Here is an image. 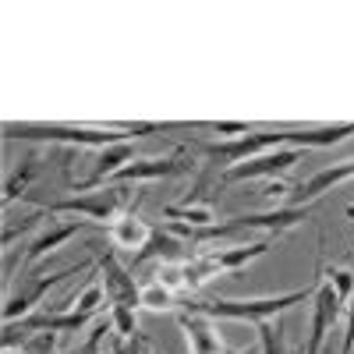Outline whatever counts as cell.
I'll return each instance as SVG.
<instances>
[{
	"mask_svg": "<svg viewBox=\"0 0 354 354\" xmlns=\"http://www.w3.org/2000/svg\"><path fill=\"white\" fill-rule=\"evenodd\" d=\"M21 347H25V354H53V347H57V333H36L32 340H25Z\"/></svg>",
	"mask_w": 354,
	"mask_h": 354,
	"instance_id": "cell-24",
	"label": "cell"
},
{
	"mask_svg": "<svg viewBox=\"0 0 354 354\" xmlns=\"http://www.w3.org/2000/svg\"><path fill=\"white\" fill-rule=\"evenodd\" d=\"M174 305H177V294L174 290H167L156 280L142 283V308H149V312H170Z\"/></svg>",
	"mask_w": 354,
	"mask_h": 354,
	"instance_id": "cell-21",
	"label": "cell"
},
{
	"mask_svg": "<svg viewBox=\"0 0 354 354\" xmlns=\"http://www.w3.org/2000/svg\"><path fill=\"white\" fill-rule=\"evenodd\" d=\"M354 135V121L340 124H319V128H290V149H333V145L347 142Z\"/></svg>",
	"mask_w": 354,
	"mask_h": 354,
	"instance_id": "cell-15",
	"label": "cell"
},
{
	"mask_svg": "<svg viewBox=\"0 0 354 354\" xmlns=\"http://www.w3.org/2000/svg\"><path fill=\"white\" fill-rule=\"evenodd\" d=\"M259 351L262 354H290L287 351V330H283V322L280 319H266V322H259Z\"/></svg>",
	"mask_w": 354,
	"mask_h": 354,
	"instance_id": "cell-19",
	"label": "cell"
},
{
	"mask_svg": "<svg viewBox=\"0 0 354 354\" xmlns=\"http://www.w3.org/2000/svg\"><path fill=\"white\" fill-rule=\"evenodd\" d=\"M142 198H145V195H142ZM142 198H138V202H142ZM138 202H135V205H138ZM135 205H131V209H128L121 220L106 223V238H110V245H113L117 252H131V255L142 252L145 245H149V238H153V227L138 216Z\"/></svg>",
	"mask_w": 354,
	"mask_h": 354,
	"instance_id": "cell-13",
	"label": "cell"
},
{
	"mask_svg": "<svg viewBox=\"0 0 354 354\" xmlns=\"http://www.w3.org/2000/svg\"><path fill=\"white\" fill-rule=\"evenodd\" d=\"M177 131L174 121H128V124H61V121H4V138L15 142H50L78 145V149H106L117 142H131L138 135Z\"/></svg>",
	"mask_w": 354,
	"mask_h": 354,
	"instance_id": "cell-1",
	"label": "cell"
},
{
	"mask_svg": "<svg viewBox=\"0 0 354 354\" xmlns=\"http://www.w3.org/2000/svg\"><path fill=\"white\" fill-rule=\"evenodd\" d=\"M315 287H301V290H287V294H270V298H209V301H188V312H202L209 319H230V322H266V319H280L287 308L312 301Z\"/></svg>",
	"mask_w": 354,
	"mask_h": 354,
	"instance_id": "cell-2",
	"label": "cell"
},
{
	"mask_svg": "<svg viewBox=\"0 0 354 354\" xmlns=\"http://www.w3.org/2000/svg\"><path fill=\"white\" fill-rule=\"evenodd\" d=\"M4 354H25V347H4Z\"/></svg>",
	"mask_w": 354,
	"mask_h": 354,
	"instance_id": "cell-28",
	"label": "cell"
},
{
	"mask_svg": "<svg viewBox=\"0 0 354 354\" xmlns=\"http://www.w3.org/2000/svg\"><path fill=\"white\" fill-rule=\"evenodd\" d=\"M298 160H301V149H273V153H262V156L245 160V163H238V167H227V170L220 174V185L230 188V185L259 181V177H270V181H277V177L287 174Z\"/></svg>",
	"mask_w": 354,
	"mask_h": 354,
	"instance_id": "cell-7",
	"label": "cell"
},
{
	"mask_svg": "<svg viewBox=\"0 0 354 354\" xmlns=\"http://www.w3.org/2000/svg\"><path fill=\"white\" fill-rule=\"evenodd\" d=\"M131 160H135V145H131V142L106 145V149H100V153H96L88 177H85V181H78L75 188H78V192H96V188H103V185H110L113 177L121 174Z\"/></svg>",
	"mask_w": 354,
	"mask_h": 354,
	"instance_id": "cell-12",
	"label": "cell"
},
{
	"mask_svg": "<svg viewBox=\"0 0 354 354\" xmlns=\"http://www.w3.org/2000/svg\"><path fill=\"white\" fill-rule=\"evenodd\" d=\"M322 354H333V347H330V344H326V351H322Z\"/></svg>",
	"mask_w": 354,
	"mask_h": 354,
	"instance_id": "cell-30",
	"label": "cell"
},
{
	"mask_svg": "<svg viewBox=\"0 0 354 354\" xmlns=\"http://www.w3.org/2000/svg\"><path fill=\"white\" fill-rule=\"evenodd\" d=\"M290 128H259L248 131L241 138H216V142H195V153H202L205 160L227 167H238L245 160H255L262 153H273V149H290Z\"/></svg>",
	"mask_w": 354,
	"mask_h": 354,
	"instance_id": "cell-4",
	"label": "cell"
},
{
	"mask_svg": "<svg viewBox=\"0 0 354 354\" xmlns=\"http://www.w3.org/2000/svg\"><path fill=\"white\" fill-rule=\"evenodd\" d=\"M337 354H354V305L347 308V322H344V340Z\"/></svg>",
	"mask_w": 354,
	"mask_h": 354,
	"instance_id": "cell-25",
	"label": "cell"
},
{
	"mask_svg": "<svg viewBox=\"0 0 354 354\" xmlns=\"http://www.w3.org/2000/svg\"><path fill=\"white\" fill-rule=\"evenodd\" d=\"M322 280H326V283L333 287V294L340 298V305H344V308H351V298H354V273L347 270V266H330Z\"/></svg>",
	"mask_w": 354,
	"mask_h": 354,
	"instance_id": "cell-22",
	"label": "cell"
},
{
	"mask_svg": "<svg viewBox=\"0 0 354 354\" xmlns=\"http://www.w3.org/2000/svg\"><path fill=\"white\" fill-rule=\"evenodd\" d=\"M128 198H131L128 185H103L96 192H78L68 198H50V202H36V205L46 216H78V220H93V223L106 227V220L113 223L128 213Z\"/></svg>",
	"mask_w": 354,
	"mask_h": 354,
	"instance_id": "cell-3",
	"label": "cell"
},
{
	"mask_svg": "<svg viewBox=\"0 0 354 354\" xmlns=\"http://www.w3.org/2000/svg\"><path fill=\"white\" fill-rule=\"evenodd\" d=\"M192 163L174 153V156H142V160H131L121 174L113 177L110 185H131V181H163V177H177V174H188Z\"/></svg>",
	"mask_w": 354,
	"mask_h": 354,
	"instance_id": "cell-11",
	"label": "cell"
},
{
	"mask_svg": "<svg viewBox=\"0 0 354 354\" xmlns=\"http://www.w3.org/2000/svg\"><path fill=\"white\" fill-rule=\"evenodd\" d=\"M213 277H220V273L213 270V262H209V255H205V252L185 259V283H188V294H198Z\"/></svg>",
	"mask_w": 354,
	"mask_h": 354,
	"instance_id": "cell-18",
	"label": "cell"
},
{
	"mask_svg": "<svg viewBox=\"0 0 354 354\" xmlns=\"http://www.w3.org/2000/svg\"><path fill=\"white\" fill-rule=\"evenodd\" d=\"M39 170H43V156L39 153H28L21 160V167H15L11 177H8V185H4V205H11L18 195H28V185H32V177Z\"/></svg>",
	"mask_w": 354,
	"mask_h": 354,
	"instance_id": "cell-17",
	"label": "cell"
},
{
	"mask_svg": "<svg viewBox=\"0 0 354 354\" xmlns=\"http://www.w3.org/2000/svg\"><path fill=\"white\" fill-rule=\"evenodd\" d=\"M298 354H305V347H301V351H298Z\"/></svg>",
	"mask_w": 354,
	"mask_h": 354,
	"instance_id": "cell-31",
	"label": "cell"
},
{
	"mask_svg": "<svg viewBox=\"0 0 354 354\" xmlns=\"http://www.w3.org/2000/svg\"><path fill=\"white\" fill-rule=\"evenodd\" d=\"M354 181V156L351 160H337L330 167L315 170L312 177H305V181L298 188H290L287 202L283 205H294V209H305V205H315V198H322L326 192H337L340 185Z\"/></svg>",
	"mask_w": 354,
	"mask_h": 354,
	"instance_id": "cell-8",
	"label": "cell"
},
{
	"mask_svg": "<svg viewBox=\"0 0 354 354\" xmlns=\"http://www.w3.org/2000/svg\"><path fill=\"white\" fill-rule=\"evenodd\" d=\"M138 337L135 340H124V337H113L110 333V354H138Z\"/></svg>",
	"mask_w": 354,
	"mask_h": 354,
	"instance_id": "cell-26",
	"label": "cell"
},
{
	"mask_svg": "<svg viewBox=\"0 0 354 354\" xmlns=\"http://www.w3.org/2000/svg\"><path fill=\"white\" fill-rule=\"evenodd\" d=\"M113 333V326H110V315H103V319H96V326H93V333L85 337V344L75 351V354H103V340Z\"/></svg>",
	"mask_w": 354,
	"mask_h": 354,
	"instance_id": "cell-23",
	"label": "cell"
},
{
	"mask_svg": "<svg viewBox=\"0 0 354 354\" xmlns=\"http://www.w3.org/2000/svg\"><path fill=\"white\" fill-rule=\"evenodd\" d=\"M181 252H185V238H181V234H174L167 223H160V227H153L149 245L131 255V270H135V266H142V262H153V259L156 262H174Z\"/></svg>",
	"mask_w": 354,
	"mask_h": 354,
	"instance_id": "cell-16",
	"label": "cell"
},
{
	"mask_svg": "<svg viewBox=\"0 0 354 354\" xmlns=\"http://www.w3.org/2000/svg\"><path fill=\"white\" fill-rule=\"evenodd\" d=\"M273 252V238H262V241H248V245H227V248H209L205 255H209V262H213V270L220 273V277H227V273H238V270H245L248 262H255V259H262V255H270Z\"/></svg>",
	"mask_w": 354,
	"mask_h": 354,
	"instance_id": "cell-14",
	"label": "cell"
},
{
	"mask_svg": "<svg viewBox=\"0 0 354 354\" xmlns=\"http://www.w3.org/2000/svg\"><path fill=\"white\" fill-rule=\"evenodd\" d=\"M153 280H156V283H163V287H167V290H174V294H185V290H188V283H185V259L156 262Z\"/></svg>",
	"mask_w": 354,
	"mask_h": 354,
	"instance_id": "cell-20",
	"label": "cell"
},
{
	"mask_svg": "<svg viewBox=\"0 0 354 354\" xmlns=\"http://www.w3.org/2000/svg\"><path fill=\"white\" fill-rule=\"evenodd\" d=\"M177 326H181V333H185L188 354H227V344L220 337L216 319L185 308V312H177Z\"/></svg>",
	"mask_w": 354,
	"mask_h": 354,
	"instance_id": "cell-10",
	"label": "cell"
},
{
	"mask_svg": "<svg viewBox=\"0 0 354 354\" xmlns=\"http://www.w3.org/2000/svg\"><path fill=\"white\" fill-rule=\"evenodd\" d=\"M88 227H96V223H93V220H57V216H50L46 227L36 234L32 241H28V252L21 255V270H32L39 259H46L50 252H57L61 245H68L71 238H78V234L88 230Z\"/></svg>",
	"mask_w": 354,
	"mask_h": 354,
	"instance_id": "cell-9",
	"label": "cell"
},
{
	"mask_svg": "<svg viewBox=\"0 0 354 354\" xmlns=\"http://www.w3.org/2000/svg\"><path fill=\"white\" fill-rule=\"evenodd\" d=\"M234 354H262L259 347H241V351H234Z\"/></svg>",
	"mask_w": 354,
	"mask_h": 354,
	"instance_id": "cell-27",
	"label": "cell"
},
{
	"mask_svg": "<svg viewBox=\"0 0 354 354\" xmlns=\"http://www.w3.org/2000/svg\"><path fill=\"white\" fill-rule=\"evenodd\" d=\"M131 273H135L131 266H124L113 252L96 248V277L103 283V294H106L110 308H128V312L142 308V287L135 283Z\"/></svg>",
	"mask_w": 354,
	"mask_h": 354,
	"instance_id": "cell-6",
	"label": "cell"
},
{
	"mask_svg": "<svg viewBox=\"0 0 354 354\" xmlns=\"http://www.w3.org/2000/svg\"><path fill=\"white\" fill-rule=\"evenodd\" d=\"M88 270V262H78V266H68V270H57V273H21L18 287L8 290V298H4V326H11V322H21L32 315V308H39L46 301V294L53 287H61L68 283L71 277L85 273Z\"/></svg>",
	"mask_w": 354,
	"mask_h": 354,
	"instance_id": "cell-5",
	"label": "cell"
},
{
	"mask_svg": "<svg viewBox=\"0 0 354 354\" xmlns=\"http://www.w3.org/2000/svg\"><path fill=\"white\" fill-rule=\"evenodd\" d=\"M344 216H347V220H354V202H351L347 209H344Z\"/></svg>",
	"mask_w": 354,
	"mask_h": 354,
	"instance_id": "cell-29",
	"label": "cell"
}]
</instances>
